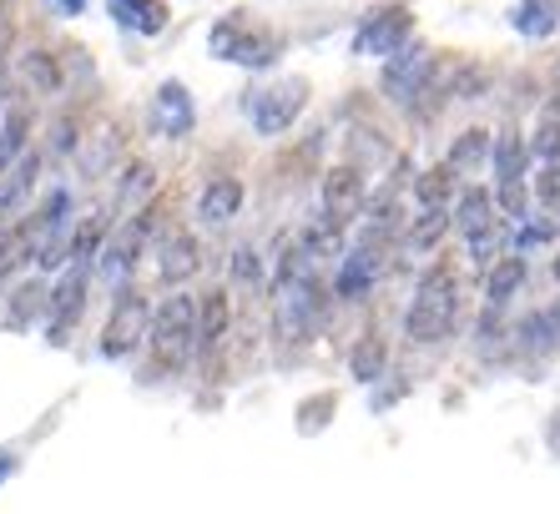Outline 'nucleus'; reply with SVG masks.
I'll use <instances>...</instances> for the list:
<instances>
[{
  "label": "nucleus",
  "instance_id": "obj_1",
  "mask_svg": "<svg viewBox=\"0 0 560 514\" xmlns=\"http://www.w3.org/2000/svg\"><path fill=\"white\" fill-rule=\"evenodd\" d=\"M455 323H459V272L450 262H434L415 283V297H409L405 313V338L419 348H434L455 334Z\"/></svg>",
  "mask_w": 560,
  "mask_h": 514
},
{
  "label": "nucleus",
  "instance_id": "obj_10",
  "mask_svg": "<svg viewBox=\"0 0 560 514\" xmlns=\"http://www.w3.org/2000/svg\"><path fill=\"white\" fill-rule=\"evenodd\" d=\"M369 207V182H364V167H353V162H343V167H334L324 177V192H318V212H324L328 222H339V227H349V222L364 218Z\"/></svg>",
  "mask_w": 560,
  "mask_h": 514
},
{
  "label": "nucleus",
  "instance_id": "obj_21",
  "mask_svg": "<svg viewBox=\"0 0 560 514\" xmlns=\"http://www.w3.org/2000/svg\"><path fill=\"white\" fill-rule=\"evenodd\" d=\"M450 222H455L450 218V207H424L415 222H405V237H399V243H405L409 253H430L444 232H450Z\"/></svg>",
  "mask_w": 560,
  "mask_h": 514
},
{
  "label": "nucleus",
  "instance_id": "obj_31",
  "mask_svg": "<svg viewBox=\"0 0 560 514\" xmlns=\"http://www.w3.org/2000/svg\"><path fill=\"white\" fill-rule=\"evenodd\" d=\"M81 147V121L77 116H56L51 121V156H71Z\"/></svg>",
  "mask_w": 560,
  "mask_h": 514
},
{
  "label": "nucleus",
  "instance_id": "obj_29",
  "mask_svg": "<svg viewBox=\"0 0 560 514\" xmlns=\"http://www.w3.org/2000/svg\"><path fill=\"white\" fill-rule=\"evenodd\" d=\"M228 268H233V283H243V288H258L262 278H268V268H262V253L253 243H237Z\"/></svg>",
  "mask_w": 560,
  "mask_h": 514
},
{
  "label": "nucleus",
  "instance_id": "obj_7",
  "mask_svg": "<svg viewBox=\"0 0 560 514\" xmlns=\"http://www.w3.org/2000/svg\"><path fill=\"white\" fill-rule=\"evenodd\" d=\"M147 323H152L147 297L137 293V283H121L117 297H112V318L102 328V359H112V363L131 359V348L147 338Z\"/></svg>",
  "mask_w": 560,
  "mask_h": 514
},
{
  "label": "nucleus",
  "instance_id": "obj_32",
  "mask_svg": "<svg viewBox=\"0 0 560 514\" xmlns=\"http://www.w3.org/2000/svg\"><path fill=\"white\" fill-rule=\"evenodd\" d=\"M26 131H31V112H11V116H5L0 137H5V152H11V156L26 152Z\"/></svg>",
  "mask_w": 560,
  "mask_h": 514
},
{
  "label": "nucleus",
  "instance_id": "obj_30",
  "mask_svg": "<svg viewBox=\"0 0 560 514\" xmlns=\"http://www.w3.org/2000/svg\"><path fill=\"white\" fill-rule=\"evenodd\" d=\"M530 156L535 162H560V112H550L530 137Z\"/></svg>",
  "mask_w": 560,
  "mask_h": 514
},
{
  "label": "nucleus",
  "instance_id": "obj_27",
  "mask_svg": "<svg viewBox=\"0 0 560 514\" xmlns=\"http://www.w3.org/2000/svg\"><path fill=\"white\" fill-rule=\"evenodd\" d=\"M349 369H353L359 384H378V378H384V343H378V334H364L359 343H353Z\"/></svg>",
  "mask_w": 560,
  "mask_h": 514
},
{
  "label": "nucleus",
  "instance_id": "obj_19",
  "mask_svg": "<svg viewBox=\"0 0 560 514\" xmlns=\"http://www.w3.org/2000/svg\"><path fill=\"white\" fill-rule=\"evenodd\" d=\"M510 26L525 40H550L560 31V0H515Z\"/></svg>",
  "mask_w": 560,
  "mask_h": 514
},
{
  "label": "nucleus",
  "instance_id": "obj_8",
  "mask_svg": "<svg viewBox=\"0 0 560 514\" xmlns=\"http://www.w3.org/2000/svg\"><path fill=\"white\" fill-rule=\"evenodd\" d=\"M192 127H197L192 91L183 81H162L152 91V102H147V131L162 137V142H183V137H192Z\"/></svg>",
  "mask_w": 560,
  "mask_h": 514
},
{
  "label": "nucleus",
  "instance_id": "obj_25",
  "mask_svg": "<svg viewBox=\"0 0 560 514\" xmlns=\"http://www.w3.org/2000/svg\"><path fill=\"white\" fill-rule=\"evenodd\" d=\"M455 177L459 172L444 162V167H430V172H419L415 177V197L419 207H450V197H455Z\"/></svg>",
  "mask_w": 560,
  "mask_h": 514
},
{
  "label": "nucleus",
  "instance_id": "obj_6",
  "mask_svg": "<svg viewBox=\"0 0 560 514\" xmlns=\"http://www.w3.org/2000/svg\"><path fill=\"white\" fill-rule=\"evenodd\" d=\"M434 81H440V56H434L430 46H405V51H394L389 61H384L378 86H384V96H389L394 106H415L419 96L434 91Z\"/></svg>",
  "mask_w": 560,
  "mask_h": 514
},
{
  "label": "nucleus",
  "instance_id": "obj_11",
  "mask_svg": "<svg viewBox=\"0 0 560 514\" xmlns=\"http://www.w3.org/2000/svg\"><path fill=\"white\" fill-rule=\"evenodd\" d=\"M378 247H369V243H353V247H343V257H339V268H334V293L343 297V303H364L369 293H374V283H378Z\"/></svg>",
  "mask_w": 560,
  "mask_h": 514
},
{
  "label": "nucleus",
  "instance_id": "obj_17",
  "mask_svg": "<svg viewBox=\"0 0 560 514\" xmlns=\"http://www.w3.org/2000/svg\"><path fill=\"white\" fill-rule=\"evenodd\" d=\"M106 15L121 31H137V36H162L172 21L167 0H106Z\"/></svg>",
  "mask_w": 560,
  "mask_h": 514
},
{
  "label": "nucleus",
  "instance_id": "obj_12",
  "mask_svg": "<svg viewBox=\"0 0 560 514\" xmlns=\"http://www.w3.org/2000/svg\"><path fill=\"white\" fill-rule=\"evenodd\" d=\"M399 237H405V202H399V182H394V187H384V192L364 207V218H359V243L384 253V247L399 243Z\"/></svg>",
  "mask_w": 560,
  "mask_h": 514
},
{
  "label": "nucleus",
  "instance_id": "obj_38",
  "mask_svg": "<svg viewBox=\"0 0 560 514\" xmlns=\"http://www.w3.org/2000/svg\"><path fill=\"white\" fill-rule=\"evenodd\" d=\"M0 172H5V167H0Z\"/></svg>",
  "mask_w": 560,
  "mask_h": 514
},
{
  "label": "nucleus",
  "instance_id": "obj_3",
  "mask_svg": "<svg viewBox=\"0 0 560 514\" xmlns=\"http://www.w3.org/2000/svg\"><path fill=\"white\" fill-rule=\"evenodd\" d=\"M147 348L162 369H187L197 353V297L192 293H172L152 308L147 323Z\"/></svg>",
  "mask_w": 560,
  "mask_h": 514
},
{
  "label": "nucleus",
  "instance_id": "obj_18",
  "mask_svg": "<svg viewBox=\"0 0 560 514\" xmlns=\"http://www.w3.org/2000/svg\"><path fill=\"white\" fill-rule=\"evenodd\" d=\"M530 268H525V253H505L485 268V308H505L510 297L525 288Z\"/></svg>",
  "mask_w": 560,
  "mask_h": 514
},
{
  "label": "nucleus",
  "instance_id": "obj_23",
  "mask_svg": "<svg viewBox=\"0 0 560 514\" xmlns=\"http://www.w3.org/2000/svg\"><path fill=\"white\" fill-rule=\"evenodd\" d=\"M106 237H112V222H106V212L81 218L77 232H71V262H96V253H102Z\"/></svg>",
  "mask_w": 560,
  "mask_h": 514
},
{
  "label": "nucleus",
  "instance_id": "obj_35",
  "mask_svg": "<svg viewBox=\"0 0 560 514\" xmlns=\"http://www.w3.org/2000/svg\"><path fill=\"white\" fill-rule=\"evenodd\" d=\"M5 96H11V56L0 51V102H5Z\"/></svg>",
  "mask_w": 560,
  "mask_h": 514
},
{
  "label": "nucleus",
  "instance_id": "obj_13",
  "mask_svg": "<svg viewBox=\"0 0 560 514\" xmlns=\"http://www.w3.org/2000/svg\"><path fill=\"white\" fill-rule=\"evenodd\" d=\"M197 268H202V247L187 227H167L156 237V278L167 288H183Z\"/></svg>",
  "mask_w": 560,
  "mask_h": 514
},
{
  "label": "nucleus",
  "instance_id": "obj_5",
  "mask_svg": "<svg viewBox=\"0 0 560 514\" xmlns=\"http://www.w3.org/2000/svg\"><path fill=\"white\" fill-rule=\"evenodd\" d=\"M303 106H308V81L288 77V81H273V86L248 91L243 112H248V121H253L258 137H283V131L303 116Z\"/></svg>",
  "mask_w": 560,
  "mask_h": 514
},
{
  "label": "nucleus",
  "instance_id": "obj_26",
  "mask_svg": "<svg viewBox=\"0 0 560 514\" xmlns=\"http://www.w3.org/2000/svg\"><path fill=\"white\" fill-rule=\"evenodd\" d=\"M490 77H485L480 61H455V71L444 77V91H450V102H480Z\"/></svg>",
  "mask_w": 560,
  "mask_h": 514
},
{
  "label": "nucleus",
  "instance_id": "obj_24",
  "mask_svg": "<svg viewBox=\"0 0 560 514\" xmlns=\"http://www.w3.org/2000/svg\"><path fill=\"white\" fill-rule=\"evenodd\" d=\"M21 77L31 81V91H40V96H56L61 91V61H56L51 51H26L21 56Z\"/></svg>",
  "mask_w": 560,
  "mask_h": 514
},
{
  "label": "nucleus",
  "instance_id": "obj_33",
  "mask_svg": "<svg viewBox=\"0 0 560 514\" xmlns=\"http://www.w3.org/2000/svg\"><path fill=\"white\" fill-rule=\"evenodd\" d=\"M86 5H92V0H51V11H56V15H81Z\"/></svg>",
  "mask_w": 560,
  "mask_h": 514
},
{
  "label": "nucleus",
  "instance_id": "obj_9",
  "mask_svg": "<svg viewBox=\"0 0 560 514\" xmlns=\"http://www.w3.org/2000/svg\"><path fill=\"white\" fill-rule=\"evenodd\" d=\"M86 268H92V262H66L56 288H51V303H46V338H51L56 348L66 343V334H71L81 323V313H86Z\"/></svg>",
  "mask_w": 560,
  "mask_h": 514
},
{
  "label": "nucleus",
  "instance_id": "obj_14",
  "mask_svg": "<svg viewBox=\"0 0 560 514\" xmlns=\"http://www.w3.org/2000/svg\"><path fill=\"white\" fill-rule=\"evenodd\" d=\"M40 167H46L40 152H21L5 162V172H0V218H21L26 212L31 192L40 187Z\"/></svg>",
  "mask_w": 560,
  "mask_h": 514
},
{
  "label": "nucleus",
  "instance_id": "obj_16",
  "mask_svg": "<svg viewBox=\"0 0 560 514\" xmlns=\"http://www.w3.org/2000/svg\"><path fill=\"white\" fill-rule=\"evenodd\" d=\"M228 328H233V293L228 288H212V293H202V303H197V353H218L222 338H228Z\"/></svg>",
  "mask_w": 560,
  "mask_h": 514
},
{
  "label": "nucleus",
  "instance_id": "obj_37",
  "mask_svg": "<svg viewBox=\"0 0 560 514\" xmlns=\"http://www.w3.org/2000/svg\"><path fill=\"white\" fill-rule=\"evenodd\" d=\"M550 272H556V283H560V257H556V262H550Z\"/></svg>",
  "mask_w": 560,
  "mask_h": 514
},
{
  "label": "nucleus",
  "instance_id": "obj_36",
  "mask_svg": "<svg viewBox=\"0 0 560 514\" xmlns=\"http://www.w3.org/2000/svg\"><path fill=\"white\" fill-rule=\"evenodd\" d=\"M5 162H11V152H5V137H0V167H5Z\"/></svg>",
  "mask_w": 560,
  "mask_h": 514
},
{
  "label": "nucleus",
  "instance_id": "obj_28",
  "mask_svg": "<svg viewBox=\"0 0 560 514\" xmlns=\"http://www.w3.org/2000/svg\"><path fill=\"white\" fill-rule=\"evenodd\" d=\"M46 303H51V293H46L40 283H26L21 293H15L11 308H5V328H31V318H36Z\"/></svg>",
  "mask_w": 560,
  "mask_h": 514
},
{
  "label": "nucleus",
  "instance_id": "obj_20",
  "mask_svg": "<svg viewBox=\"0 0 560 514\" xmlns=\"http://www.w3.org/2000/svg\"><path fill=\"white\" fill-rule=\"evenodd\" d=\"M156 192V167L152 162H131V167H121L117 177V207L121 212H137V207H147Z\"/></svg>",
  "mask_w": 560,
  "mask_h": 514
},
{
  "label": "nucleus",
  "instance_id": "obj_15",
  "mask_svg": "<svg viewBox=\"0 0 560 514\" xmlns=\"http://www.w3.org/2000/svg\"><path fill=\"white\" fill-rule=\"evenodd\" d=\"M243 182L237 177H208L202 182V192H197V207H192V218L202 222V227H228V222L243 212Z\"/></svg>",
  "mask_w": 560,
  "mask_h": 514
},
{
  "label": "nucleus",
  "instance_id": "obj_2",
  "mask_svg": "<svg viewBox=\"0 0 560 514\" xmlns=\"http://www.w3.org/2000/svg\"><path fill=\"white\" fill-rule=\"evenodd\" d=\"M208 51L228 66H243V71H262V66H273L278 51H283V40L278 31L258 26L248 11H228L212 21L208 31Z\"/></svg>",
  "mask_w": 560,
  "mask_h": 514
},
{
  "label": "nucleus",
  "instance_id": "obj_22",
  "mask_svg": "<svg viewBox=\"0 0 560 514\" xmlns=\"http://www.w3.org/2000/svg\"><path fill=\"white\" fill-rule=\"evenodd\" d=\"M490 147H495V137H490V131H480V127L459 131L455 147H450V167H455L459 177H465V172L490 167Z\"/></svg>",
  "mask_w": 560,
  "mask_h": 514
},
{
  "label": "nucleus",
  "instance_id": "obj_34",
  "mask_svg": "<svg viewBox=\"0 0 560 514\" xmlns=\"http://www.w3.org/2000/svg\"><path fill=\"white\" fill-rule=\"evenodd\" d=\"M15 469H21V459H15V449H0V484H5V479H11Z\"/></svg>",
  "mask_w": 560,
  "mask_h": 514
},
{
  "label": "nucleus",
  "instance_id": "obj_4",
  "mask_svg": "<svg viewBox=\"0 0 560 514\" xmlns=\"http://www.w3.org/2000/svg\"><path fill=\"white\" fill-rule=\"evenodd\" d=\"M409 40H415V11H409L405 0H384V5H369L359 15L349 46L364 61H389L394 51H405Z\"/></svg>",
  "mask_w": 560,
  "mask_h": 514
}]
</instances>
